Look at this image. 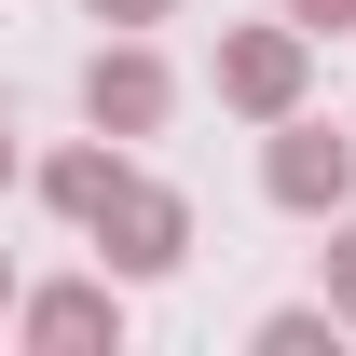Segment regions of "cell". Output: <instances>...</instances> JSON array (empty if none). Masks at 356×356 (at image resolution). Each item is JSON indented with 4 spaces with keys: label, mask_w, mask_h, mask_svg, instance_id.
<instances>
[{
    "label": "cell",
    "mask_w": 356,
    "mask_h": 356,
    "mask_svg": "<svg viewBox=\"0 0 356 356\" xmlns=\"http://www.w3.org/2000/svg\"><path fill=\"white\" fill-rule=\"evenodd\" d=\"M220 110H233V124H288V110H315V28H288V14L220 28Z\"/></svg>",
    "instance_id": "6da1fadb"
},
{
    "label": "cell",
    "mask_w": 356,
    "mask_h": 356,
    "mask_svg": "<svg viewBox=\"0 0 356 356\" xmlns=\"http://www.w3.org/2000/svg\"><path fill=\"white\" fill-rule=\"evenodd\" d=\"M83 247L124 274V288H151V274H178V261H192V192H165V178L137 165L124 192H110V206L83 220Z\"/></svg>",
    "instance_id": "7a4b0ae2"
},
{
    "label": "cell",
    "mask_w": 356,
    "mask_h": 356,
    "mask_svg": "<svg viewBox=\"0 0 356 356\" xmlns=\"http://www.w3.org/2000/svg\"><path fill=\"white\" fill-rule=\"evenodd\" d=\"M261 192L288 206V220H343V206H356V137L315 124V110L261 124Z\"/></svg>",
    "instance_id": "3957f363"
},
{
    "label": "cell",
    "mask_w": 356,
    "mask_h": 356,
    "mask_svg": "<svg viewBox=\"0 0 356 356\" xmlns=\"http://www.w3.org/2000/svg\"><path fill=\"white\" fill-rule=\"evenodd\" d=\"M14 343L42 356H124V274H55V288H14Z\"/></svg>",
    "instance_id": "277c9868"
},
{
    "label": "cell",
    "mask_w": 356,
    "mask_h": 356,
    "mask_svg": "<svg viewBox=\"0 0 356 356\" xmlns=\"http://www.w3.org/2000/svg\"><path fill=\"white\" fill-rule=\"evenodd\" d=\"M165 110H178V69H165V55L137 42V28L96 42V69H83V124L96 137H165Z\"/></svg>",
    "instance_id": "5b68a950"
},
{
    "label": "cell",
    "mask_w": 356,
    "mask_h": 356,
    "mask_svg": "<svg viewBox=\"0 0 356 356\" xmlns=\"http://www.w3.org/2000/svg\"><path fill=\"white\" fill-rule=\"evenodd\" d=\"M124 178H137V137H69V151H55V165H42V206H55V220H69V233H83L96 206L124 192Z\"/></svg>",
    "instance_id": "8992f818"
},
{
    "label": "cell",
    "mask_w": 356,
    "mask_h": 356,
    "mask_svg": "<svg viewBox=\"0 0 356 356\" xmlns=\"http://www.w3.org/2000/svg\"><path fill=\"white\" fill-rule=\"evenodd\" d=\"M247 343H261V356H329V343H343V315H329V302H274Z\"/></svg>",
    "instance_id": "52a82bcc"
},
{
    "label": "cell",
    "mask_w": 356,
    "mask_h": 356,
    "mask_svg": "<svg viewBox=\"0 0 356 356\" xmlns=\"http://www.w3.org/2000/svg\"><path fill=\"white\" fill-rule=\"evenodd\" d=\"M315 302H329V315L356 329V206L329 220V247H315Z\"/></svg>",
    "instance_id": "ba28073f"
},
{
    "label": "cell",
    "mask_w": 356,
    "mask_h": 356,
    "mask_svg": "<svg viewBox=\"0 0 356 356\" xmlns=\"http://www.w3.org/2000/svg\"><path fill=\"white\" fill-rule=\"evenodd\" d=\"M83 14H96V28H165L178 0H83Z\"/></svg>",
    "instance_id": "9c48e42d"
},
{
    "label": "cell",
    "mask_w": 356,
    "mask_h": 356,
    "mask_svg": "<svg viewBox=\"0 0 356 356\" xmlns=\"http://www.w3.org/2000/svg\"><path fill=\"white\" fill-rule=\"evenodd\" d=\"M288 28H315V42H329V28H356V0H288Z\"/></svg>",
    "instance_id": "30bf717a"
},
{
    "label": "cell",
    "mask_w": 356,
    "mask_h": 356,
    "mask_svg": "<svg viewBox=\"0 0 356 356\" xmlns=\"http://www.w3.org/2000/svg\"><path fill=\"white\" fill-rule=\"evenodd\" d=\"M0 192H14V124H0Z\"/></svg>",
    "instance_id": "8fae6325"
},
{
    "label": "cell",
    "mask_w": 356,
    "mask_h": 356,
    "mask_svg": "<svg viewBox=\"0 0 356 356\" xmlns=\"http://www.w3.org/2000/svg\"><path fill=\"white\" fill-rule=\"evenodd\" d=\"M0 315H14V261H0Z\"/></svg>",
    "instance_id": "7c38bea8"
}]
</instances>
